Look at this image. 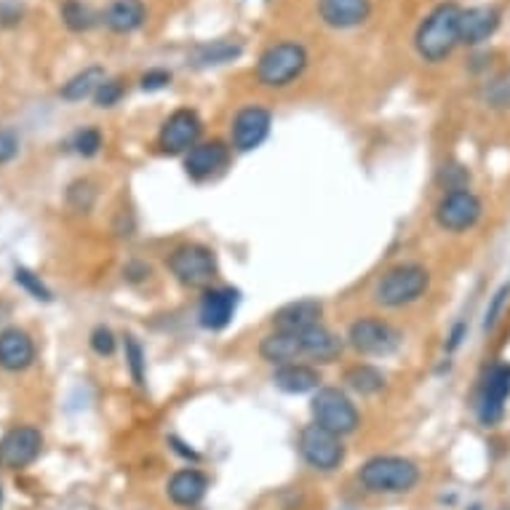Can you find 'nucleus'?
I'll use <instances>...</instances> for the list:
<instances>
[{"label": "nucleus", "instance_id": "a878e982", "mask_svg": "<svg viewBox=\"0 0 510 510\" xmlns=\"http://www.w3.org/2000/svg\"><path fill=\"white\" fill-rule=\"evenodd\" d=\"M105 70L102 67H86V70H80L76 73L73 78L67 80L65 86H62V99H67V102H83L86 97H94V91L105 83Z\"/></svg>", "mask_w": 510, "mask_h": 510}, {"label": "nucleus", "instance_id": "6e6552de", "mask_svg": "<svg viewBox=\"0 0 510 510\" xmlns=\"http://www.w3.org/2000/svg\"><path fill=\"white\" fill-rule=\"evenodd\" d=\"M348 342H351V348H353L355 353L377 355L380 358V355H391L398 351L401 334H398V329L393 323H388V321L366 315V318H358V321L351 323Z\"/></svg>", "mask_w": 510, "mask_h": 510}, {"label": "nucleus", "instance_id": "9d476101", "mask_svg": "<svg viewBox=\"0 0 510 510\" xmlns=\"http://www.w3.org/2000/svg\"><path fill=\"white\" fill-rule=\"evenodd\" d=\"M484 214V203L473 190H452L444 193V198L435 206V222L449 230V233H465L481 219Z\"/></svg>", "mask_w": 510, "mask_h": 510}, {"label": "nucleus", "instance_id": "9b49d317", "mask_svg": "<svg viewBox=\"0 0 510 510\" xmlns=\"http://www.w3.org/2000/svg\"><path fill=\"white\" fill-rule=\"evenodd\" d=\"M510 398V363H497L492 366V372L486 374L484 385H481V395L475 403V414L478 423L484 428H495L503 423L505 417V403Z\"/></svg>", "mask_w": 510, "mask_h": 510}, {"label": "nucleus", "instance_id": "5701e85b", "mask_svg": "<svg viewBox=\"0 0 510 510\" xmlns=\"http://www.w3.org/2000/svg\"><path fill=\"white\" fill-rule=\"evenodd\" d=\"M300 342H302V353L321 361V363H332L342 355V340L332 329H326L323 323L305 329L300 334Z\"/></svg>", "mask_w": 510, "mask_h": 510}, {"label": "nucleus", "instance_id": "f8f14e48", "mask_svg": "<svg viewBox=\"0 0 510 510\" xmlns=\"http://www.w3.org/2000/svg\"><path fill=\"white\" fill-rule=\"evenodd\" d=\"M43 446V435L30 425L14 428L0 438V468L5 471H19L36 463Z\"/></svg>", "mask_w": 510, "mask_h": 510}, {"label": "nucleus", "instance_id": "39448f33", "mask_svg": "<svg viewBox=\"0 0 510 510\" xmlns=\"http://www.w3.org/2000/svg\"><path fill=\"white\" fill-rule=\"evenodd\" d=\"M311 414H313L315 425L337 433L340 438L355 433L361 425V414L355 403L348 398V393L340 388H318L311 401Z\"/></svg>", "mask_w": 510, "mask_h": 510}, {"label": "nucleus", "instance_id": "58836bf2", "mask_svg": "<svg viewBox=\"0 0 510 510\" xmlns=\"http://www.w3.org/2000/svg\"><path fill=\"white\" fill-rule=\"evenodd\" d=\"M22 22V8L11 0L0 3V25H16Z\"/></svg>", "mask_w": 510, "mask_h": 510}, {"label": "nucleus", "instance_id": "f257e3e1", "mask_svg": "<svg viewBox=\"0 0 510 510\" xmlns=\"http://www.w3.org/2000/svg\"><path fill=\"white\" fill-rule=\"evenodd\" d=\"M460 16L463 5L454 0H444L420 22L414 33V48L425 62H444L460 46Z\"/></svg>", "mask_w": 510, "mask_h": 510}, {"label": "nucleus", "instance_id": "393cba45", "mask_svg": "<svg viewBox=\"0 0 510 510\" xmlns=\"http://www.w3.org/2000/svg\"><path fill=\"white\" fill-rule=\"evenodd\" d=\"M240 54H243V46L238 40H209L190 51V65L193 67H219V65L238 59Z\"/></svg>", "mask_w": 510, "mask_h": 510}, {"label": "nucleus", "instance_id": "e433bc0d", "mask_svg": "<svg viewBox=\"0 0 510 510\" xmlns=\"http://www.w3.org/2000/svg\"><path fill=\"white\" fill-rule=\"evenodd\" d=\"M171 83V73L168 70H163V67H153V70H148L142 80H139V86H142V91H160V88H166Z\"/></svg>", "mask_w": 510, "mask_h": 510}, {"label": "nucleus", "instance_id": "0eeeda50", "mask_svg": "<svg viewBox=\"0 0 510 510\" xmlns=\"http://www.w3.org/2000/svg\"><path fill=\"white\" fill-rule=\"evenodd\" d=\"M300 454L313 471L332 473L345 463V444L337 433L326 431L313 423V425H305L300 433Z\"/></svg>", "mask_w": 510, "mask_h": 510}, {"label": "nucleus", "instance_id": "dca6fc26", "mask_svg": "<svg viewBox=\"0 0 510 510\" xmlns=\"http://www.w3.org/2000/svg\"><path fill=\"white\" fill-rule=\"evenodd\" d=\"M318 16L332 30H353L372 16V0H318Z\"/></svg>", "mask_w": 510, "mask_h": 510}, {"label": "nucleus", "instance_id": "4468645a", "mask_svg": "<svg viewBox=\"0 0 510 510\" xmlns=\"http://www.w3.org/2000/svg\"><path fill=\"white\" fill-rule=\"evenodd\" d=\"M230 160V148L222 139H211V142H198L190 153H185V171L190 179L206 182L214 174H219Z\"/></svg>", "mask_w": 510, "mask_h": 510}, {"label": "nucleus", "instance_id": "c9c22d12", "mask_svg": "<svg viewBox=\"0 0 510 510\" xmlns=\"http://www.w3.org/2000/svg\"><path fill=\"white\" fill-rule=\"evenodd\" d=\"M508 294H510V283H505V286L492 297V302H489V308H486V313H484V329H492V326L497 323V318H500V311H503Z\"/></svg>", "mask_w": 510, "mask_h": 510}, {"label": "nucleus", "instance_id": "72a5a7b5", "mask_svg": "<svg viewBox=\"0 0 510 510\" xmlns=\"http://www.w3.org/2000/svg\"><path fill=\"white\" fill-rule=\"evenodd\" d=\"M67 200L78 209V211H88L94 203V188L91 182H73L67 190Z\"/></svg>", "mask_w": 510, "mask_h": 510}, {"label": "nucleus", "instance_id": "f704fd0d", "mask_svg": "<svg viewBox=\"0 0 510 510\" xmlns=\"http://www.w3.org/2000/svg\"><path fill=\"white\" fill-rule=\"evenodd\" d=\"M91 348L97 355H113L116 353V334L105 326H97L91 332Z\"/></svg>", "mask_w": 510, "mask_h": 510}, {"label": "nucleus", "instance_id": "2eb2a0df", "mask_svg": "<svg viewBox=\"0 0 510 510\" xmlns=\"http://www.w3.org/2000/svg\"><path fill=\"white\" fill-rule=\"evenodd\" d=\"M503 11L497 5H471L463 8L460 16V43L465 46H481L500 30Z\"/></svg>", "mask_w": 510, "mask_h": 510}, {"label": "nucleus", "instance_id": "1a4fd4ad", "mask_svg": "<svg viewBox=\"0 0 510 510\" xmlns=\"http://www.w3.org/2000/svg\"><path fill=\"white\" fill-rule=\"evenodd\" d=\"M200 134H203L200 116L190 107H179L163 120V126L158 131V148L163 156H182L196 148Z\"/></svg>", "mask_w": 510, "mask_h": 510}, {"label": "nucleus", "instance_id": "a19ab883", "mask_svg": "<svg viewBox=\"0 0 510 510\" xmlns=\"http://www.w3.org/2000/svg\"><path fill=\"white\" fill-rule=\"evenodd\" d=\"M0 505H3V486H0Z\"/></svg>", "mask_w": 510, "mask_h": 510}, {"label": "nucleus", "instance_id": "6ab92c4d", "mask_svg": "<svg viewBox=\"0 0 510 510\" xmlns=\"http://www.w3.org/2000/svg\"><path fill=\"white\" fill-rule=\"evenodd\" d=\"M321 315H323V305L318 300H297V302H289L280 311H275L273 326L278 332L302 334L305 329L321 323Z\"/></svg>", "mask_w": 510, "mask_h": 510}, {"label": "nucleus", "instance_id": "f3484780", "mask_svg": "<svg viewBox=\"0 0 510 510\" xmlns=\"http://www.w3.org/2000/svg\"><path fill=\"white\" fill-rule=\"evenodd\" d=\"M238 308V291L236 289H209L200 300V308H198V321L203 329L209 332H222Z\"/></svg>", "mask_w": 510, "mask_h": 510}, {"label": "nucleus", "instance_id": "ea45409f", "mask_svg": "<svg viewBox=\"0 0 510 510\" xmlns=\"http://www.w3.org/2000/svg\"><path fill=\"white\" fill-rule=\"evenodd\" d=\"M468 337V323L465 321H457L452 326V334H449V342H446V351H457L463 345V340Z\"/></svg>", "mask_w": 510, "mask_h": 510}, {"label": "nucleus", "instance_id": "f03ea898", "mask_svg": "<svg viewBox=\"0 0 510 510\" xmlns=\"http://www.w3.org/2000/svg\"><path fill=\"white\" fill-rule=\"evenodd\" d=\"M311 56L308 48L297 40H280L268 46L254 67V76L268 88H286L289 83L300 78L308 67Z\"/></svg>", "mask_w": 510, "mask_h": 510}, {"label": "nucleus", "instance_id": "20e7f679", "mask_svg": "<svg viewBox=\"0 0 510 510\" xmlns=\"http://www.w3.org/2000/svg\"><path fill=\"white\" fill-rule=\"evenodd\" d=\"M428 289H431V273L423 265L406 262V265L391 268L377 280L374 300L382 308H406V305L423 300Z\"/></svg>", "mask_w": 510, "mask_h": 510}, {"label": "nucleus", "instance_id": "c85d7f7f", "mask_svg": "<svg viewBox=\"0 0 510 510\" xmlns=\"http://www.w3.org/2000/svg\"><path fill=\"white\" fill-rule=\"evenodd\" d=\"M438 182H441V188L444 190H465L468 188V182H471V171L465 168V166H460V163H449V166H444L441 171H438Z\"/></svg>", "mask_w": 510, "mask_h": 510}, {"label": "nucleus", "instance_id": "bb28decb", "mask_svg": "<svg viewBox=\"0 0 510 510\" xmlns=\"http://www.w3.org/2000/svg\"><path fill=\"white\" fill-rule=\"evenodd\" d=\"M345 385L358 395H374L385 388V374L372 363H355L345 372Z\"/></svg>", "mask_w": 510, "mask_h": 510}, {"label": "nucleus", "instance_id": "7ed1b4c3", "mask_svg": "<svg viewBox=\"0 0 510 510\" xmlns=\"http://www.w3.org/2000/svg\"><path fill=\"white\" fill-rule=\"evenodd\" d=\"M358 481L374 495H403L417 486L420 468H417V463H412L406 457H393V454L372 457L358 471Z\"/></svg>", "mask_w": 510, "mask_h": 510}, {"label": "nucleus", "instance_id": "ddd939ff", "mask_svg": "<svg viewBox=\"0 0 510 510\" xmlns=\"http://www.w3.org/2000/svg\"><path fill=\"white\" fill-rule=\"evenodd\" d=\"M270 126H273L270 110H265V107H260V105H251V107L238 110L236 118H233V148H236L238 153H251V150H257V148L268 139Z\"/></svg>", "mask_w": 510, "mask_h": 510}, {"label": "nucleus", "instance_id": "412c9836", "mask_svg": "<svg viewBox=\"0 0 510 510\" xmlns=\"http://www.w3.org/2000/svg\"><path fill=\"white\" fill-rule=\"evenodd\" d=\"M275 388L291 395H302V393H313L321 388V372L308 363H283L278 366L273 374Z\"/></svg>", "mask_w": 510, "mask_h": 510}, {"label": "nucleus", "instance_id": "c756f323", "mask_svg": "<svg viewBox=\"0 0 510 510\" xmlns=\"http://www.w3.org/2000/svg\"><path fill=\"white\" fill-rule=\"evenodd\" d=\"M126 94V86L118 78H105V83L94 91V105L97 107H116Z\"/></svg>", "mask_w": 510, "mask_h": 510}, {"label": "nucleus", "instance_id": "aec40b11", "mask_svg": "<svg viewBox=\"0 0 510 510\" xmlns=\"http://www.w3.org/2000/svg\"><path fill=\"white\" fill-rule=\"evenodd\" d=\"M145 19H148V8L142 0H113L102 14V22L118 36H128L139 30Z\"/></svg>", "mask_w": 510, "mask_h": 510}, {"label": "nucleus", "instance_id": "4be33fe9", "mask_svg": "<svg viewBox=\"0 0 510 510\" xmlns=\"http://www.w3.org/2000/svg\"><path fill=\"white\" fill-rule=\"evenodd\" d=\"M206 489H209V481L196 468H182L168 478V497L182 508L198 505L206 497Z\"/></svg>", "mask_w": 510, "mask_h": 510}, {"label": "nucleus", "instance_id": "b1692460", "mask_svg": "<svg viewBox=\"0 0 510 510\" xmlns=\"http://www.w3.org/2000/svg\"><path fill=\"white\" fill-rule=\"evenodd\" d=\"M260 355L275 363V366H283V363H294L302 353V342H300V334H291V332H270L268 337H262L260 342Z\"/></svg>", "mask_w": 510, "mask_h": 510}, {"label": "nucleus", "instance_id": "a211bd4d", "mask_svg": "<svg viewBox=\"0 0 510 510\" xmlns=\"http://www.w3.org/2000/svg\"><path fill=\"white\" fill-rule=\"evenodd\" d=\"M36 361V345L27 332L5 329L0 332V366L5 372H25Z\"/></svg>", "mask_w": 510, "mask_h": 510}, {"label": "nucleus", "instance_id": "4c0bfd02", "mask_svg": "<svg viewBox=\"0 0 510 510\" xmlns=\"http://www.w3.org/2000/svg\"><path fill=\"white\" fill-rule=\"evenodd\" d=\"M19 153V139L11 128H0V163L14 160Z\"/></svg>", "mask_w": 510, "mask_h": 510}, {"label": "nucleus", "instance_id": "473e14b6", "mask_svg": "<svg viewBox=\"0 0 510 510\" xmlns=\"http://www.w3.org/2000/svg\"><path fill=\"white\" fill-rule=\"evenodd\" d=\"M126 361H128L134 382L145 385V353H142V345L134 337H126Z\"/></svg>", "mask_w": 510, "mask_h": 510}, {"label": "nucleus", "instance_id": "7c9ffc66", "mask_svg": "<svg viewBox=\"0 0 510 510\" xmlns=\"http://www.w3.org/2000/svg\"><path fill=\"white\" fill-rule=\"evenodd\" d=\"M14 278H16V283H19L25 291H30L36 300H40V302H51V291H48V286H46L33 270H27V268H16Z\"/></svg>", "mask_w": 510, "mask_h": 510}, {"label": "nucleus", "instance_id": "423d86ee", "mask_svg": "<svg viewBox=\"0 0 510 510\" xmlns=\"http://www.w3.org/2000/svg\"><path fill=\"white\" fill-rule=\"evenodd\" d=\"M168 270L179 283L190 289H203L217 275V257L200 243H182L168 254Z\"/></svg>", "mask_w": 510, "mask_h": 510}, {"label": "nucleus", "instance_id": "cd10ccee", "mask_svg": "<svg viewBox=\"0 0 510 510\" xmlns=\"http://www.w3.org/2000/svg\"><path fill=\"white\" fill-rule=\"evenodd\" d=\"M62 22H65L73 33H86V30H91V27L99 22V16H97V11H91L83 0H65V3H62Z\"/></svg>", "mask_w": 510, "mask_h": 510}, {"label": "nucleus", "instance_id": "2f4dec72", "mask_svg": "<svg viewBox=\"0 0 510 510\" xmlns=\"http://www.w3.org/2000/svg\"><path fill=\"white\" fill-rule=\"evenodd\" d=\"M73 150L83 158L97 156L102 150V134L97 128H80L73 137Z\"/></svg>", "mask_w": 510, "mask_h": 510}]
</instances>
